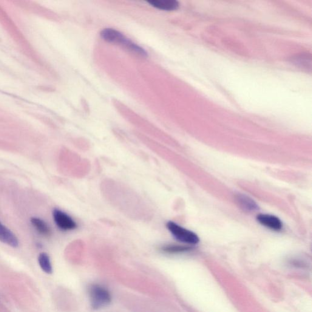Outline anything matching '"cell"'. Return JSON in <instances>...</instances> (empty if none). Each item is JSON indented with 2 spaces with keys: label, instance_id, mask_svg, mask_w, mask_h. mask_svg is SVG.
<instances>
[{
  "label": "cell",
  "instance_id": "ba28073f",
  "mask_svg": "<svg viewBox=\"0 0 312 312\" xmlns=\"http://www.w3.org/2000/svg\"><path fill=\"white\" fill-rule=\"evenodd\" d=\"M148 3L153 7L164 11H174L179 7V3L175 0H151Z\"/></svg>",
  "mask_w": 312,
  "mask_h": 312
},
{
  "label": "cell",
  "instance_id": "6da1fadb",
  "mask_svg": "<svg viewBox=\"0 0 312 312\" xmlns=\"http://www.w3.org/2000/svg\"><path fill=\"white\" fill-rule=\"evenodd\" d=\"M100 35L104 41L110 42V43L120 44L138 55L147 56V53L143 48L134 43L117 30L106 28L101 31Z\"/></svg>",
  "mask_w": 312,
  "mask_h": 312
},
{
  "label": "cell",
  "instance_id": "8992f818",
  "mask_svg": "<svg viewBox=\"0 0 312 312\" xmlns=\"http://www.w3.org/2000/svg\"><path fill=\"white\" fill-rule=\"evenodd\" d=\"M0 241L13 248L18 247L19 240L10 230L0 222Z\"/></svg>",
  "mask_w": 312,
  "mask_h": 312
},
{
  "label": "cell",
  "instance_id": "277c9868",
  "mask_svg": "<svg viewBox=\"0 0 312 312\" xmlns=\"http://www.w3.org/2000/svg\"><path fill=\"white\" fill-rule=\"evenodd\" d=\"M53 216L57 226L63 231H72L77 228V224L72 218L61 210H54Z\"/></svg>",
  "mask_w": 312,
  "mask_h": 312
},
{
  "label": "cell",
  "instance_id": "30bf717a",
  "mask_svg": "<svg viewBox=\"0 0 312 312\" xmlns=\"http://www.w3.org/2000/svg\"><path fill=\"white\" fill-rule=\"evenodd\" d=\"M38 262L40 267L42 271L47 274H52L53 266L51 262L50 257L46 252H41L39 255Z\"/></svg>",
  "mask_w": 312,
  "mask_h": 312
},
{
  "label": "cell",
  "instance_id": "9c48e42d",
  "mask_svg": "<svg viewBox=\"0 0 312 312\" xmlns=\"http://www.w3.org/2000/svg\"><path fill=\"white\" fill-rule=\"evenodd\" d=\"M31 222L36 229L37 231L44 236H49L51 234V229L45 221L41 218L33 217L31 219Z\"/></svg>",
  "mask_w": 312,
  "mask_h": 312
},
{
  "label": "cell",
  "instance_id": "5b68a950",
  "mask_svg": "<svg viewBox=\"0 0 312 312\" xmlns=\"http://www.w3.org/2000/svg\"><path fill=\"white\" fill-rule=\"evenodd\" d=\"M257 220L261 225L266 228L279 231L282 228V223L279 218L269 214L257 215Z\"/></svg>",
  "mask_w": 312,
  "mask_h": 312
},
{
  "label": "cell",
  "instance_id": "52a82bcc",
  "mask_svg": "<svg viewBox=\"0 0 312 312\" xmlns=\"http://www.w3.org/2000/svg\"><path fill=\"white\" fill-rule=\"evenodd\" d=\"M237 203L240 208L244 211L248 212L256 211L259 209V206L253 200L247 196L243 195H238L236 197Z\"/></svg>",
  "mask_w": 312,
  "mask_h": 312
},
{
  "label": "cell",
  "instance_id": "3957f363",
  "mask_svg": "<svg viewBox=\"0 0 312 312\" xmlns=\"http://www.w3.org/2000/svg\"><path fill=\"white\" fill-rule=\"evenodd\" d=\"M167 228L175 239L181 242L196 245L200 242L199 237L194 232L184 228L173 221H169L167 223Z\"/></svg>",
  "mask_w": 312,
  "mask_h": 312
},
{
  "label": "cell",
  "instance_id": "7a4b0ae2",
  "mask_svg": "<svg viewBox=\"0 0 312 312\" xmlns=\"http://www.w3.org/2000/svg\"><path fill=\"white\" fill-rule=\"evenodd\" d=\"M91 306L95 310L106 307L111 302L112 297L106 288L100 285H92L89 288Z\"/></svg>",
  "mask_w": 312,
  "mask_h": 312
},
{
  "label": "cell",
  "instance_id": "8fae6325",
  "mask_svg": "<svg viewBox=\"0 0 312 312\" xmlns=\"http://www.w3.org/2000/svg\"><path fill=\"white\" fill-rule=\"evenodd\" d=\"M191 249L192 248L189 246L175 245H166L161 248L162 251L169 254L183 253V252L191 251Z\"/></svg>",
  "mask_w": 312,
  "mask_h": 312
}]
</instances>
